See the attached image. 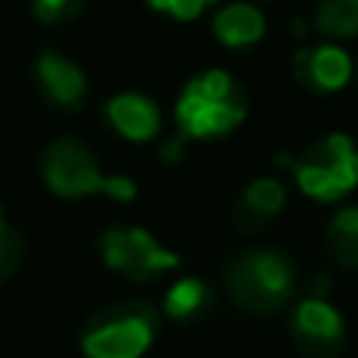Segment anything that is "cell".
<instances>
[{
	"label": "cell",
	"instance_id": "8992f818",
	"mask_svg": "<svg viewBox=\"0 0 358 358\" xmlns=\"http://www.w3.org/2000/svg\"><path fill=\"white\" fill-rule=\"evenodd\" d=\"M101 255H104L110 271L123 273L136 283H148V280L161 277L179 264V258L170 248H164L151 233L136 227L107 229L101 236Z\"/></svg>",
	"mask_w": 358,
	"mask_h": 358
},
{
	"label": "cell",
	"instance_id": "3957f363",
	"mask_svg": "<svg viewBox=\"0 0 358 358\" xmlns=\"http://www.w3.org/2000/svg\"><path fill=\"white\" fill-rule=\"evenodd\" d=\"M227 289L245 311L271 315L289 302L296 267L280 252H242L227 264Z\"/></svg>",
	"mask_w": 358,
	"mask_h": 358
},
{
	"label": "cell",
	"instance_id": "2e32d148",
	"mask_svg": "<svg viewBox=\"0 0 358 358\" xmlns=\"http://www.w3.org/2000/svg\"><path fill=\"white\" fill-rule=\"evenodd\" d=\"M22 252H25L22 236L6 220V210H3V204H0V280H6L16 271L19 261H22Z\"/></svg>",
	"mask_w": 358,
	"mask_h": 358
},
{
	"label": "cell",
	"instance_id": "5bb4252c",
	"mask_svg": "<svg viewBox=\"0 0 358 358\" xmlns=\"http://www.w3.org/2000/svg\"><path fill=\"white\" fill-rule=\"evenodd\" d=\"M208 302H210V289L201 280L189 277V280H179L176 286H170L164 308H167V315L176 317V321H192V317H198L208 308Z\"/></svg>",
	"mask_w": 358,
	"mask_h": 358
},
{
	"label": "cell",
	"instance_id": "ac0fdd59",
	"mask_svg": "<svg viewBox=\"0 0 358 358\" xmlns=\"http://www.w3.org/2000/svg\"><path fill=\"white\" fill-rule=\"evenodd\" d=\"M148 3L155 6V10L170 13V16H176V19H195L204 6L217 3V0H148Z\"/></svg>",
	"mask_w": 358,
	"mask_h": 358
},
{
	"label": "cell",
	"instance_id": "6da1fadb",
	"mask_svg": "<svg viewBox=\"0 0 358 358\" xmlns=\"http://www.w3.org/2000/svg\"><path fill=\"white\" fill-rule=\"evenodd\" d=\"M245 120V94L223 69H208L182 88L176 123L189 138L227 136Z\"/></svg>",
	"mask_w": 358,
	"mask_h": 358
},
{
	"label": "cell",
	"instance_id": "ba28073f",
	"mask_svg": "<svg viewBox=\"0 0 358 358\" xmlns=\"http://www.w3.org/2000/svg\"><path fill=\"white\" fill-rule=\"evenodd\" d=\"M292 73L311 92H340L352 79V60L346 50L321 44V48L299 50L292 60Z\"/></svg>",
	"mask_w": 358,
	"mask_h": 358
},
{
	"label": "cell",
	"instance_id": "7a4b0ae2",
	"mask_svg": "<svg viewBox=\"0 0 358 358\" xmlns=\"http://www.w3.org/2000/svg\"><path fill=\"white\" fill-rule=\"evenodd\" d=\"M280 164L292 170L299 189L317 201H340L358 185V148L343 132L317 138L302 157H280Z\"/></svg>",
	"mask_w": 358,
	"mask_h": 358
},
{
	"label": "cell",
	"instance_id": "9c48e42d",
	"mask_svg": "<svg viewBox=\"0 0 358 358\" xmlns=\"http://www.w3.org/2000/svg\"><path fill=\"white\" fill-rule=\"evenodd\" d=\"M35 79L41 94L57 107H79L85 98V73L73 60L60 57L57 50H44L35 63Z\"/></svg>",
	"mask_w": 358,
	"mask_h": 358
},
{
	"label": "cell",
	"instance_id": "277c9868",
	"mask_svg": "<svg viewBox=\"0 0 358 358\" xmlns=\"http://www.w3.org/2000/svg\"><path fill=\"white\" fill-rule=\"evenodd\" d=\"M44 182L63 198H85V195H107L117 201L136 198V182L129 176H107L92 151L82 142L60 138L44 155Z\"/></svg>",
	"mask_w": 358,
	"mask_h": 358
},
{
	"label": "cell",
	"instance_id": "e0dca14e",
	"mask_svg": "<svg viewBox=\"0 0 358 358\" xmlns=\"http://www.w3.org/2000/svg\"><path fill=\"white\" fill-rule=\"evenodd\" d=\"M85 0H31L35 6V16L41 22H63V19H73L82 10Z\"/></svg>",
	"mask_w": 358,
	"mask_h": 358
},
{
	"label": "cell",
	"instance_id": "52a82bcc",
	"mask_svg": "<svg viewBox=\"0 0 358 358\" xmlns=\"http://www.w3.org/2000/svg\"><path fill=\"white\" fill-rule=\"evenodd\" d=\"M343 317L327 299L311 296L292 315V340L311 358H330L343 346Z\"/></svg>",
	"mask_w": 358,
	"mask_h": 358
},
{
	"label": "cell",
	"instance_id": "9a60e30c",
	"mask_svg": "<svg viewBox=\"0 0 358 358\" xmlns=\"http://www.w3.org/2000/svg\"><path fill=\"white\" fill-rule=\"evenodd\" d=\"M315 25L336 38L358 35V0H321L315 13Z\"/></svg>",
	"mask_w": 358,
	"mask_h": 358
},
{
	"label": "cell",
	"instance_id": "7c38bea8",
	"mask_svg": "<svg viewBox=\"0 0 358 358\" xmlns=\"http://www.w3.org/2000/svg\"><path fill=\"white\" fill-rule=\"evenodd\" d=\"M214 35L227 48H248V44L261 41V35H264V16L252 3L223 6L214 19Z\"/></svg>",
	"mask_w": 358,
	"mask_h": 358
},
{
	"label": "cell",
	"instance_id": "30bf717a",
	"mask_svg": "<svg viewBox=\"0 0 358 358\" xmlns=\"http://www.w3.org/2000/svg\"><path fill=\"white\" fill-rule=\"evenodd\" d=\"M107 120H110V126L120 136L132 138V142H148L161 129L157 104L151 98H142V94H117V98H110Z\"/></svg>",
	"mask_w": 358,
	"mask_h": 358
},
{
	"label": "cell",
	"instance_id": "4fadbf2b",
	"mask_svg": "<svg viewBox=\"0 0 358 358\" xmlns=\"http://www.w3.org/2000/svg\"><path fill=\"white\" fill-rule=\"evenodd\" d=\"M327 248L343 267H358V208H343L330 220Z\"/></svg>",
	"mask_w": 358,
	"mask_h": 358
},
{
	"label": "cell",
	"instance_id": "d6986e66",
	"mask_svg": "<svg viewBox=\"0 0 358 358\" xmlns=\"http://www.w3.org/2000/svg\"><path fill=\"white\" fill-rule=\"evenodd\" d=\"M179 155H182V138H176V142H170L167 148H164V161H176Z\"/></svg>",
	"mask_w": 358,
	"mask_h": 358
},
{
	"label": "cell",
	"instance_id": "8fae6325",
	"mask_svg": "<svg viewBox=\"0 0 358 358\" xmlns=\"http://www.w3.org/2000/svg\"><path fill=\"white\" fill-rule=\"evenodd\" d=\"M286 189L280 179H255L236 204V223L242 229H258L283 210Z\"/></svg>",
	"mask_w": 358,
	"mask_h": 358
},
{
	"label": "cell",
	"instance_id": "5b68a950",
	"mask_svg": "<svg viewBox=\"0 0 358 358\" xmlns=\"http://www.w3.org/2000/svg\"><path fill=\"white\" fill-rule=\"evenodd\" d=\"M157 315L148 302L107 305L88 321L82 334V352L88 358H138L151 346Z\"/></svg>",
	"mask_w": 358,
	"mask_h": 358
}]
</instances>
